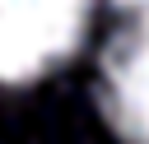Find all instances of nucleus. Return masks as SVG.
Segmentation results:
<instances>
[{"mask_svg": "<svg viewBox=\"0 0 149 144\" xmlns=\"http://www.w3.org/2000/svg\"><path fill=\"white\" fill-rule=\"evenodd\" d=\"M116 9H130V14H149V0H112Z\"/></svg>", "mask_w": 149, "mask_h": 144, "instance_id": "3", "label": "nucleus"}, {"mask_svg": "<svg viewBox=\"0 0 149 144\" xmlns=\"http://www.w3.org/2000/svg\"><path fill=\"white\" fill-rule=\"evenodd\" d=\"M98 107L121 144H149V14L102 46Z\"/></svg>", "mask_w": 149, "mask_h": 144, "instance_id": "2", "label": "nucleus"}, {"mask_svg": "<svg viewBox=\"0 0 149 144\" xmlns=\"http://www.w3.org/2000/svg\"><path fill=\"white\" fill-rule=\"evenodd\" d=\"M88 28V0H0V84H33L70 60Z\"/></svg>", "mask_w": 149, "mask_h": 144, "instance_id": "1", "label": "nucleus"}]
</instances>
